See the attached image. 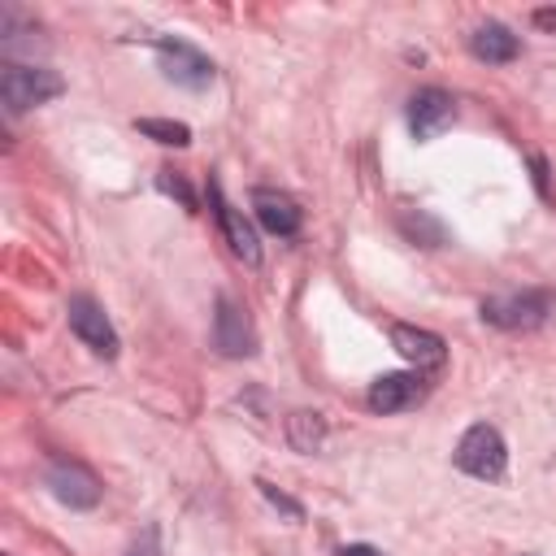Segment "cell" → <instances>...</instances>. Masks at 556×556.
Segmentation results:
<instances>
[{"instance_id": "1", "label": "cell", "mask_w": 556, "mask_h": 556, "mask_svg": "<svg viewBox=\"0 0 556 556\" xmlns=\"http://www.w3.org/2000/svg\"><path fill=\"white\" fill-rule=\"evenodd\" d=\"M65 91V78L56 70H43V65H22V61H9L4 74H0V100L9 113H26V109H39L48 100H56Z\"/></svg>"}, {"instance_id": "2", "label": "cell", "mask_w": 556, "mask_h": 556, "mask_svg": "<svg viewBox=\"0 0 556 556\" xmlns=\"http://www.w3.org/2000/svg\"><path fill=\"white\" fill-rule=\"evenodd\" d=\"M456 465L469 473V478H482V482H500L504 469H508V447H504V434L486 421L469 426L456 443Z\"/></svg>"}, {"instance_id": "3", "label": "cell", "mask_w": 556, "mask_h": 556, "mask_svg": "<svg viewBox=\"0 0 556 556\" xmlns=\"http://www.w3.org/2000/svg\"><path fill=\"white\" fill-rule=\"evenodd\" d=\"M152 48H156V65H161V74L169 78V83H178V87H187V91H204L208 83H213V61L195 48V43H187V39H152Z\"/></svg>"}, {"instance_id": "4", "label": "cell", "mask_w": 556, "mask_h": 556, "mask_svg": "<svg viewBox=\"0 0 556 556\" xmlns=\"http://www.w3.org/2000/svg\"><path fill=\"white\" fill-rule=\"evenodd\" d=\"M547 308H552V295H543V291L491 295V300H482V321H491L500 330H534V326H543Z\"/></svg>"}, {"instance_id": "5", "label": "cell", "mask_w": 556, "mask_h": 556, "mask_svg": "<svg viewBox=\"0 0 556 556\" xmlns=\"http://www.w3.org/2000/svg\"><path fill=\"white\" fill-rule=\"evenodd\" d=\"M65 317H70V330L96 352V356H104V361H113L117 356V330H113V321L104 317V308L91 300V295H70V304H65Z\"/></svg>"}, {"instance_id": "6", "label": "cell", "mask_w": 556, "mask_h": 556, "mask_svg": "<svg viewBox=\"0 0 556 556\" xmlns=\"http://www.w3.org/2000/svg\"><path fill=\"white\" fill-rule=\"evenodd\" d=\"M43 482H48V491H52L65 508H96V504H100V482H96V473H91L87 465H78V460H52L48 473H43Z\"/></svg>"}, {"instance_id": "7", "label": "cell", "mask_w": 556, "mask_h": 556, "mask_svg": "<svg viewBox=\"0 0 556 556\" xmlns=\"http://www.w3.org/2000/svg\"><path fill=\"white\" fill-rule=\"evenodd\" d=\"M456 122V100L439 87H421L413 100H408V130L413 139H439L447 126Z\"/></svg>"}, {"instance_id": "8", "label": "cell", "mask_w": 556, "mask_h": 556, "mask_svg": "<svg viewBox=\"0 0 556 556\" xmlns=\"http://www.w3.org/2000/svg\"><path fill=\"white\" fill-rule=\"evenodd\" d=\"M208 200H213V213H217V226H222L230 252H235L243 265H261V243H256V230H252V222L243 217V208H235V204L222 195L217 182H208Z\"/></svg>"}, {"instance_id": "9", "label": "cell", "mask_w": 556, "mask_h": 556, "mask_svg": "<svg viewBox=\"0 0 556 556\" xmlns=\"http://www.w3.org/2000/svg\"><path fill=\"white\" fill-rule=\"evenodd\" d=\"M213 348H217L222 356H252V352H256L252 321H248V313H243L230 295L217 300V313H213Z\"/></svg>"}, {"instance_id": "10", "label": "cell", "mask_w": 556, "mask_h": 556, "mask_svg": "<svg viewBox=\"0 0 556 556\" xmlns=\"http://www.w3.org/2000/svg\"><path fill=\"white\" fill-rule=\"evenodd\" d=\"M391 348L408 361V365H417V369H439L443 361H447V343L434 334V330H421V326H391Z\"/></svg>"}, {"instance_id": "11", "label": "cell", "mask_w": 556, "mask_h": 556, "mask_svg": "<svg viewBox=\"0 0 556 556\" xmlns=\"http://www.w3.org/2000/svg\"><path fill=\"white\" fill-rule=\"evenodd\" d=\"M421 391H426L421 374H382L369 387V408L374 413H404L421 400Z\"/></svg>"}, {"instance_id": "12", "label": "cell", "mask_w": 556, "mask_h": 556, "mask_svg": "<svg viewBox=\"0 0 556 556\" xmlns=\"http://www.w3.org/2000/svg\"><path fill=\"white\" fill-rule=\"evenodd\" d=\"M252 208H256V222H261L269 235H282V239L295 235L300 222H304V213H300L295 200H287V195H278V191H265V187L252 191Z\"/></svg>"}, {"instance_id": "13", "label": "cell", "mask_w": 556, "mask_h": 556, "mask_svg": "<svg viewBox=\"0 0 556 556\" xmlns=\"http://www.w3.org/2000/svg\"><path fill=\"white\" fill-rule=\"evenodd\" d=\"M469 52H473L478 61H486V65H504V61H513V56L521 52V39H517L504 22H482V26L469 35Z\"/></svg>"}, {"instance_id": "14", "label": "cell", "mask_w": 556, "mask_h": 556, "mask_svg": "<svg viewBox=\"0 0 556 556\" xmlns=\"http://www.w3.org/2000/svg\"><path fill=\"white\" fill-rule=\"evenodd\" d=\"M321 439H326V417H321V413L300 408V413L287 417V443H291L295 452H317Z\"/></svg>"}, {"instance_id": "15", "label": "cell", "mask_w": 556, "mask_h": 556, "mask_svg": "<svg viewBox=\"0 0 556 556\" xmlns=\"http://www.w3.org/2000/svg\"><path fill=\"white\" fill-rule=\"evenodd\" d=\"M139 135L156 139V143H169V148H187L191 143V130L182 122H169V117H135Z\"/></svg>"}, {"instance_id": "16", "label": "cell", "mask_w": 556, "mask_h": 556, "mask_svg": "<svg viewBox=\"0 0 556 556\" xmlns=\"http://www.w3.org/2000/svg\"><path fill=\"white\" fill-rule=\"evenodd\" d=\"M156 187H161L165 195H178V204H182V208H195V195H191V187H187V182H182L174 169H161V174H156Z\"/></svg>"}, {"instance_id": "17", "label": "cell", "mask_w": 556, "mask_h": 556, "mask_svg": "<svg viewBox=\"0 0 556 556\" xmlns=\"http://www.w3.org/2000/svg\"><path fill=\"white\" fill-rule=\"evenodd\" d=\"M126 556H165V552H161V530H156V526H148V530L130 543V552H126Z\"/></svg>"}, {"instance_id": "18", "label": "cell", "mask_w": 556, "mask_h": 556, "mask_svg": "<svg viewBox=\"0 0 556 556\" xmlns=\"http://www.w3.org/2000/svg\"><path fill=\"white\" fill-rule=\"evenodd\" d=\"M256 486H261V495H265V500H269V504H274V508H282V513H287V517H295V521H300V513H304V508H300V504H295V500H287V495H282V491H278V486H269V482H256Z\"/></svg>"}, {"instance_id": "19", "label": "cell", "mask_w": 556, "mask_h": 556, "mask_svg": "<svg viewBox=\"0 0 556 556\" xmlns=\"http://www.w3.org/2000/svg\"><path fill=\"white\" fill-rule=\"evenodd\" d=\"M339 556H382V552L369 543H348V547H339Z\"/></svg>"}, {"instance_id": "20", "label": "cell", "mask_w": 556, "mask_h": 556, "mask_svg": "<svg viewBox=\"0 0 556 556\" xmlns=\"http://www.w3.org/2000/svg\"><path fill=\"white\" fill-rule=\"evenodd\" d=\"M534 26H543V30H556V9H534Z\"/></svg>"}, {"instance_id": "21", "label": "cell", "mask_w": 556, "mask_h": 556, "mask_svg": "<svg viewBox=\"0 0 556 556\" xmlns=\"http://www.w3.org/2000/svg\"><path fill=\"white\" fill-rule=\"evenodd\" d=\"M534 182H539V191L547 195V165H543V156H534Z\"/></svg>"}]
</instances>
